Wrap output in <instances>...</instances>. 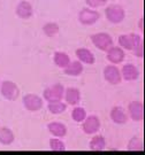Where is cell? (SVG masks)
<instances>
[{
	"mask_svg": "<svg viewBox=\"0 0 145 155\" xmlns=\"http://www.w3.org/2000/svg\"><path fill=\"white\" fill-rule=\"evenodd\" d=\"M105 16L108 22L113 24H119L123 22V20L126 18V12L122 6L117 5V4H112L105 8Z\"/></svg>",
	"mask_w": 145,
	"mask_h": 155,
	"instance_id": "1",
	"label": "cell"
},
{
	"mask_svg": "<svg viewBox=\"0 0 145 155\" xmlns=\"http://www.w3.org/2000/svg\"><path fill=\"white\" fill-rule=\"evenodd\" d=\"M0 93L8 101H15L20 97V87L13 81H2L0 83Z\"/></svg>",
	"mask_w": 145,
	"mask_h": 155,
	"instance_id": "2",
	"label": "cell"
},
{
	"mask_svg": "<svg viewBox=\"0 0 145 155\" xmlns=\"http://www.w3.org/2000/svg\"><path fill=\"white\" fill-rule=\"evenodd\" d=\"M91 41L92 44L95 45L96 47L99 51H104L106 52L110 47H112L114 45V41H113V38L110 33L107 32H97L91 35Z\"/></svg>",
	"mask_w": 145,
	"mask_h": 155,
	"instance_id": "3",
	"label": "cell"
},
{
	"mask_svg": "<svg viewBox=\"0 0 145 155\" xmlns=\"http://www.w3.org/2000/svg\"><path fill=\"white\" fill-rule=\"evenodd\" d=\"M77 17L81 24H83V25H93L100 18V13L97 9H93V8L84 7V8H82L81 11L78 12Z\"/></svg>",
	"mask_w": 145,
	"mask_h": 155,
	"instance_id": "4",
	"label": "cell"
},
{
	"mask_svg": "<svg viewBox=\"0 0 145 155\" xmlns=\"http://www.w3.org/2000/svg\"><path fill=\"white\" fill-rule=\"evenodd\" d=\"M63 94H65V86L61 83H54L53 85H50L44 90L43 98L47 102L59 101L63 99Z\"/></svg>",
	"mask_w": 145,
	"mask_h": 155,
	"instance_id": "5",
	"label": "cell"
},
{
	"mask_svg": "<svg viewBox=\"0 0 145 155\" xmlns=\"http://www.w3.org/2000/svg\"><path fill=\"white\" fill-rule=\"evenodd\" d=\"M23 106L27 110L35 113V111H38L43 108L44 106V100L43 98H40L39 95L35 93H28L25 94L22 98Z\"/></svg>",
	"mask_w": 145,
	"mask_h": 155,
	"instance_id": "6",
	"label": "cell"
},
{
	"mask_svg": "<svg viewBox=\"0 0 145 155\" xmlns=\"http://www.w3.org/2000/svg\"><path fill=\"white\" fill-rule=\"evenodd\" d=\"M101 123L97 115H86L85 120L82 122V130L88 136H93L99 132Z\"/></svg>",
	"mask_w": 145,
	"mask_h": 155,
	"instance_id": "7",
	"label": "cell"
},
{
	"mask_svg": "<svg viewBox=\"0 0 145 155\" xmlns=\"http://www.w3.org/2000/svg\"><path fill=\"white\" fill-rule=\"evenodd\" d=\"M104 78L108 84L111 85H117L121 83L122 81V76H121V71L115 64H107L104 68Z\"/></svg>",
	"mask_w": 145,
	"mask_h": 155,
	"instance_id": "8",
	"label": "cell"
},
{
	"mask_svg": "<svg viewBox=\"0 0 145 155\" xmlns=\"http://www.w3.org/2000/svg\"><path fill=\"white\" fill-rule=\"evenodd\" d=\"M129 117L134 122H143L144 120V104L140 100H134L128 105Z\"/></svg>",
	"mask_w": 145,
	"mask_h": 155,
	"instance_id": "9",
	"label": "cell"
},
{
	"mask_svg": "<svg viewBox=\"0 0 145 155\" xmlns=\"http://www.w3.org/2000/svg\"><path fill=\"white\" fill-rule=\"evenodd\" d=\"M107 60L111 62L112 64H119L124 61L126 59V53L124 50H122L120 46H112L106 51Z\"/></svg>",
	"mask_w": 145,
	"mask_h": 155,
	"instance_id": "10",
	"label": "cell"
},
{
	"mask_svg": "<svg viewBox=\"0 0 145 155\" xmlns=\"http://www.w3.org/2000/svg\"><path fill=\"white\" fill-rule=\"evenodd\" d=\"M110 117H111L112 122L117 124V125H123L128 122L129 116L126 113V110L120 106H114L112 107L111 111H110Z\"/></svg>",
	"mask_w": 145,
	"mask_h": 155,
	"instance_id": "11",
	"label": "cell"
},
{
	"mask_svg": "<svg viewBox=\"0 0 145 155\" xmlns=\"http://www.w3.org/2000/svg\"><path fill=\"white\" fill-rule=\"evenodd\" d=\"M129 37L131 39V44H133L131 52L134 53L135 56L142 59L143 55H144V41H143L142 35L131 32V33H129Z\"/></svg>",
	"mask_w": 145,
	"mask_h": 155,
	"instance_id": "12",
	"label": "cell"
},
{
	"mask_svg": "<svg viewBox=\"0 0 145 155\" xmlns=\"http://www.w3.org/2000/svg\"><path fill=\"white\" fill-rule=\"evenodd\" d=\"M15 13L22 20H28L34 15V7L29 2L28 0H22L16 5Z\"/></svg>",
	"mask_w": 145,
	"mask_h": 155,
	"instance_id": "13",
	"label": "cell"
},
{
	"mask_svg": "<svg viewBox=\"0 0 145 155\" xmlns=\"http://www.w3.org/2000/svg\"><path fill=\"white\" fill-rule=\"evenodd\" d=\"M120 71H121L122 79L127 81V82H134V81L138 79V77H140V70L133 63H126V64H123V67L121 68Z\"/></svg>",
	"mask_w": 145,
	"mask_h": 155,
	"instance_id": "14",
	"label": "cell"
},
{
	"mask_svg": "<svg viewBox=\"0 0 145 155\" xmlns=\"http://www.w3.org/2000/svg\"><path fill=\"white\" fill-rule=\"evenodd\" d=\"M63 99L66 100V104L70 106H77L81 102V91L77 87H67L65 89Z\"/></svg>",
	"mask_w": 145,
	"mask_h": 155,
	"instance_id": "15",
	"label": "cell"
},
{
	"mask_svg": "<svg viewBox=\"0 0 145 155\" xmlns=\"http://www.w3.org/2000/svg\"><path fill=\"white\" fill-rule=\"evenodd\" d=\"M49 132L56 138H65L67 136V127L61 122H51L47 124Z\"/></svg>",
	"mask_w": 145,
	"mask_h": 155,
	"instance_id": "16",
	"label": "cell"
},
{
	"mask_svg": "<svg viewBox=\"0 0 145 155\" xmlns=\"http://www.w3.org/2000/svg\"><path fill=\"white\" fill-rule=\"evenodd\" d=\"M76 56H77L78 61L85 63V64H93L96 62V58L93 55V53L86 47L77 48L76 50Z\"/></svg>",
	"mask_w": 145,
	"mask_h": 155,
	"instance_id": "17",
	"label": "cell"
},
{
	"mask_svg": "<svg viewBox=\"0 0 145 155\" xmlns=\"http://www.w3.org/2000/svg\"><path fill=\"white\" fill-rule=\"evenodd\" d=\"M84 70L83 63L78 60H75V61H70L69 64H68L65 69H63V72L68 75V76H72V77H77L79 76Z\"/></svg>",
	"mask_w": 145,
	"mask_h": 155,
	"instance_id": "18",
	"label": "cell"
},
{
	"mask_svg": "<svg viewBox=\"0 0 145 155\" xmlns=\"http://www.w3.org/2000/svg\"><path fill=\"white\" fill-rule=\"evenodd\" d=\"M89 148L92 152H103L106 148V139L100 134H93V138H91L89 143Z\"/></svg>",
	"mask_w": 145,
	"mask_h": 155,
	"instance_id": "19",
	"label": "cell"
},
{
	"mask_svg": "<svg viewBox=\"0 0 145 155\" xmlns=\"http://www.w3.org/2000/svg\"><path fill=\"white\" fill-rule=\"evenodd\" d=\"M14 140H15V134L9 127H0V144L9 146L14 143Z\"/></svg>",
	"mask_w": 145,
	"mask_h": 155,
	"instance_id": "20",
	"label": "cell"
},
{
	"mask_svg": "<svg viewBox=\"0 0 145 155\" xmlns=\"http://www.w3.org/2000/svg\"><path fill=\"white\" fill-rule=\"evenodd\" d=\"M53 62L56 67L65 69L66 67L69 64L70 62V58L66 52H62V51H56V53L53 54Z\"/></svg>",
	"mask_w": 145,
	"mask_h": 155,
	"instance_id": "21",
	"label": "cell"
},
{
	"mask_svg": "<svg viewBox=\"0 0 145 155\" xmlns=\"http://www.w3.org/2000/svg\"><path fill=\"white\" fill-rule=\"evenodd\" d=\"M47 109H49V111H50L51 114H53V115H60V114L66 111V109H67V104L63 102L62 100L52 101V102H49Z\"/></svg>",
	"mask_w": 145,
	"mask_h": 155,
	"instance_id": "22",
	"label": "cell"
},
{
	"mask_svg": "<svg viewBox=\"0 0 145 155\" xmlns=\"http://www.w3.org/2000/svg\"><path fill=\"white\" fill-rule=\"evenodd\" d=\"M144 150V144L140 137L134 136L133 138L129 140L128 145H127V150L129 152H142Z\"/></svg>",
	"mask_w": 145,
	"mask_h": 155,
	"instance_id": "23",
	"label": "cell"
},
{
	"mask_svg": "<svg viewBox=\"0 0 145 155\" xmlns=\"http://www.w3.org/2000/svg\"><path fill=\"white\" fill-rule=\"evenodd\" d=\"M86 110L83 107H78V106H74V109L72 110V121L76 123H82L86 117Z\"/></svg>",
	"mask_w": 145,
	"mask_h": 155,
	"instance_id": "24",
	"label": "cell"
},
{
	"mask_svg": "<svg viewBox=\"0 0 145 155\" xmlns=\"http://www.w3.org/2000/svg\"><path fill=\"white\" fill-rule=\"evenodd\" d=\"M59 24L56 22H49V23H45L43 25V32L47 36V37H54L59 33Z\"/></svg>",
	"mask_w": 145,
	"mask_h": 155,
	"instance_id": "25",
	"label": "cell"
},
{
	"mask_svg": "<svg viewBox=\"0 0 145 155\" xmlns=\"http://www.w3.org/2000/svg\"><path fill=\"white\" fill-rule=\"evenodd\" d=\"M49 144H50V150L53 152H65L66 150V145L60 138H56V137L51 138Z\"/></svg>",
	"mask_w": 145,
	"mask_h": 155,
	"instance_id": "26",
	"label": "cell"
},
{
	"mask_svg": "<svg viewBox=\"0 0 145 155\" xmlns=\"http://www.w3.org/2000/svg\"><path fill=\"white\" fill-rule=\"evenodd\" d=\"M117 43H119V46L122 50L131 51V48H133L131 39L129 37V35H120L119 38H117Z\"/></svg>",
	"mask_w": 145,
	"mask_h": 155,
	"instance_id": "27",
	"label": "cell"
},
{
	"mask_svg": "<svg viewBox=\"0 0 145 155\" xmlns=\"http://www.w3.org/2000/svg\"><path fill=\"white\" fill-rule=\"evenodd\" d=\"M86 5L90 8H98V7H101V6H105L107 4V0H85Z\"/></svg>",
	"mask_w": 145,
	"mask_h": 155,
	"instance_id": "28",
	"label": "cell"
},
{
	"mask_svg": "<svg viewBox=\"0 0 145 155\" xmlns=\"http://www.w3.org/2000/svg\"><path fill=\"white\" fill-rule=\"evenodd\" d=\"M138 27H140V32H143V17H140V22H138Z\"/></svg>",
	"mask_w": 145,
	"mask_h": 155,
	"instance_id": "29",
	"label": "cell"
},
{
	"mask_svg": "<svg viewBox=\"0 0 145 155\" xmlns=\"http://www.w3.org/2000/svg\"><path fill=\"white\" fill-rule=\"evenodd\" d=\"M0 83H1V82H0Z\"/></svg>",
	"mask_w": 145,
	"mask_h": 155,
	"instance_id": "30",
	"label": "cell"
}]
</instances>
